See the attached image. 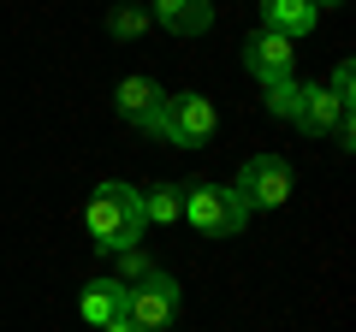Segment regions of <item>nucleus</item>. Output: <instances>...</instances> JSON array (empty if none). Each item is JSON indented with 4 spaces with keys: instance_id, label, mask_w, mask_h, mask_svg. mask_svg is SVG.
I'll use <instances>...</instances> for the list:
<instances>
[{
    "instance_id": "5",
    "label": "nucleus",
    "mask_w": 356,
    "mask_h": 332,
    "mask_svg": "<svg viewBox=\"0 0 356 332\" xmlns=\"http://www.w3.org/2000/svg\"><path fill=\"white\" fill-rule=\"evenodd\" d=\"M232 190L250 202V214H255V208H285V202H291V190H297V172H291L285 154H250V160L238 166Z\"/></svg>"
},
{
    "instance_id": "8",
    "label": "nucleus",
    "mask_w": 356,
    "mask_h": 332,
    "mask_svg": "<svg viewBox=\"0 0 356 332\" xmlns=\"http://www.w3.org/2000/svg\"><path fill=\"white\" fill-rule=\"evenodd\" d=\"M149 18L172 36H208L214 30V0H149Z\"/></svg>"
},
{
    "instance_id": "10",
    "label": "nucleus",
    "mask_w": 356,
    "mask_h": 332,
    "mask_svg": "<svg viewBox=\"0 0 356 332\" xmlns=\"http://www.w3.org/2000/svg\"><path fill=\"white\" fill-rule=\"evenodd\" d=\"M321 24L315 0H261V30H280L285 42H303Z\"/></svg>"
},
{
    "instance_id": "2",
    "label": "nucleus",
    "mask_w": 356,
    "mask_h": 332,
    "mask_svg": "<svg viewBox=\"0 0 356 332\" xmlns=\"http://www.w3.org/2000/svg\"><path fill=\"white\" fill-rule=\"evenodd\" d=\"M143 131H149V137H161V142H172V149H208V142H214V131H220V113H214V101H208V95L184 90V95H166L161 113H154Z\"/></svg>"
},
{
    "instance_id": "3",
    "label": "nucleus",
    "mask_w": 356,
    "mask_h": 332,
    "mask_svg": "<svg viewBox=\"0 0 356 332\" xmlns=\"http://www.w3.org/2000/svg\"><path fill=\"white\" fill-rule=\"evenodd\" d=\"M184 219H191L202 238H238L250 226V202H243L232 184L220 179H191L184 184Z\"/></svg>"
},
{
    "instance_id": "12",
    "label": "nucleus",
    "mask_w": 356,
    "mask_h": 332,
    "mask_svg": "<svg viewBox=\"0 0 356 332\" xmlns=\"http://www.w3.org/2000/svg\"><path fill=\"white\" fill-rule=\"evenodd\" d=\"M143 219L149 226H178L184 219V184H149L143 190Z\"/></svg>"
},
{
    "instance_id": "13",
    "label": "nucleus",
    "mask_w": 356,
    "mask_h": 332,
    "mask_svg": "<svg viewBox=\"0 0 356 332\" xmlns=\"http://www.w3.org/2000/svg\"><path fill=\"white\" fill-rule=\"evenodd\" d=\"M297 101H303V83H297L291 72H285V77H267V83H261V107H267L273 119H297Z\"/></svg>"
},
{
    "instance_id": "14",
    "label": "nucleus",
    "mask_w": 356,
    "mask_h": 332,
    "mask_svg": "<svg viewBox=\"0 0 356 332\" xmlns=\"http://www.w3.org/2000/svg\"><path fill=\"white\" fill-rule=\"evenodd\" d=\"M149 6H113L107 13V36H119V42H137V36H149Z\"/></svg>"
},
{
    "instance_id": "17",
    "label": "nucleus",
    "mask_w": 356,
    "mask_h": 332,
    "mask_svg": "<svg viewBox=\"0 0 356 332\" xmlns=\"http://www.w3.org/2000/svg\"><path fill=\"white\" fill-rule=\"evenodd\" d=\"M102 332H143V326H131V320H125V315H119V320H107V326H102Z\"/></svg>"
},
{
    "instance_id": "18",
    "label": "nucleus",
    "mask_w": 356,
    "mask_h": 332,
    "mask_svg": "<svg viewBox=\"0 0 356 332\" xmlns=\"http://www.w3.org/2000/svg\"><path fill=\"white\" fill-rule=\"evenodd\" d=\"M321 6H344V0H315V13H321Z\"/></svg>"
},
{
    "instance_id": "11",
    "label": "nucleus",
    "mask_w": 356,
    "mask_h": 332,
    "mask_svg": "<svg viewBox=\"0 0 356 332\" xmlns=\"http://www.w3.org/2000/svg\"><path fill=\"white\" fill-rule=\"evenodd\" d=\"M77 315H83L89 326L119 320V315H125V285H119V279H83V291H77Z\"/></svg>"
},
{
    "instance_id": "15",
    "label": "nucleus",
    "mask_w": 356,
    "mask_h": 332,
    "mask_svg": "<svg viewBox=\"0 0 356 332\" xmlns=\"http://www.w3.org/2000/svg\"><path fill=\"white\" fill-rule=\"evenodd\" d=\"M113 261H119V273H113V279H119V285H137V279H143V273H154V261H149V256H143V249H125V256H113Z\"/></svg>"
},
{
    "instance_id": "16",
    "label": "nucleus",
    "mask_w": 356,
    "mask_h": 332,
    "mask_svg": "<svg viewBox=\"0 0 356 332\" xmlns=\"http://www.w3.org/2000/svg\"><path fill=\"white\" fill-rule=\"evenodd\" d=\"M327 90L339 95V107L350 113V90H356V65H350V60H339V65H332V83H327Z\"/></svg>"
},
{
    "instance_id": "1",
    "label": "nucleus",
    "mask_w": 356,
    "mask_h": 332,
    "mask_svg": "<svg viewBox=\"0 0 356 332\" xmlns=\"http://www.w3.org/2000/svg\"><path fill=\"white\" fill-rule=\"evenodd\" d=\"M83 231H89V243H95L102 256L143 249V231H149V219H143V190L125 184V179H102L95 196L83 202Z\"/></svg>"
},
{
    "instance_id": "7",
    "label": "nucleus",
    "mask_w": 356,
    "mask_h": 332,
    "mask_svg": "<svg viewBox=\"0 0 356 332\" xmlns=\"http://www.w3.org/2000/svg\"><path fill=\"white\" fill-rule=\"evenodd\" d=\"M238 53H243V72L261 77V83H267V77H285V72H291V60H297V48L280 36V30H255V36H243Z\"/></svg>"
},
{
    "instance_id": "6",
    "label": "nucleus",
    "mask_w": 356,
    "mask_h": 332,
    "mask_svg": "<svg viewBox=\"0 0 356 332\" xmlns=\"http://www.w3.org/2000/svg\"><path fill=\"white\" fill-rule=\"evenodd\" d=\"M303 137H339V149H350V113L339 107V95L327 83H303V101H297V119H291Z\"/></svg>"
},
{
    "instance_id": "9",
    "label": "nucleus",
    "mask_w": 356,
    "mask_h": 332,
    "mask_svg": "<svg viewBox=\"0 0 356 332\" xmlns=\"http://www.w3.org/2000/svg\"><path fill=\"white\" fill-rule=\"evenodd\" d=\"M161 101H166V90H161V83H154V77H119V90H113V113L119 119H125V125H149V119L154 113H161Z\"/></svg>"
},
{
    "instance_id": "4",
    "label": "nucleus",
    "mask_w": 356,
    "mask_h": 332,
    "mask_svg": "<svg viewBox=\"0 0 356 332\" xmlns=\"http://www.w3.org/2000/svg\"><path fill=\"white\" fill-rule=\"evenodd\" d=\"M178 308H184V291H178V279L166 267H154L137 285H125V320L143 332H166L178 320Z\"/></svg>"
}]
</instances>
